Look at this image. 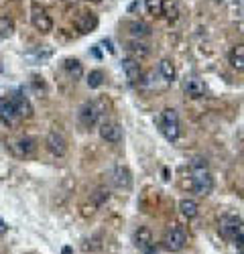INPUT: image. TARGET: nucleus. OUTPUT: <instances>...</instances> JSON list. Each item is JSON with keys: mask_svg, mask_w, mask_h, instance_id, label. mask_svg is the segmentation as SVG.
I'll return each instance as SVG.
<instances>
[{"mask_svg": "<svg viewBox=\"0 0 244 254\" xmlns=\"http://www.w3.org/2000/svg\"><path fill=\"white\" fill-rule=\"evenodd\" d=\"M63 69H65V73H67L73 81L84 75V67H81L79 59H73V57H67V59L63 61Z\"/></svg>", "mask_w": 244, "mask_h": 254, "instance_id": "19", "label": "nucleus"}, {"mask_svg": "<svg viewBox=\"0 0 244 254\" xmlns=\"http://www.w3.org/2000/svg\"><path fill=\"white\" fill-rule=\"evenodd\" d=\"M53 55V51L47 47V45H41V47H35L31 53H27V57L35 63V65H37V63H45L49 57Z\"/></svg>", "mask_w": 244, "mask_h": 254, "instance_id": "21", "label": "nucleus"}, {"mask_svg": "<svg viewBox=\"0 0 244 254\" xmlns=\"http://www.w3.org/2000/svg\"><path fill=\"white\" fill-rule=\"evenodd\" d=\"M8 98H10L12 104H14L18 118H31V116H33V106H31V102L27 100V96H23V92H14V94H10Z\"/></svg>", "mask_w": 244, "mask_h": 254, "instance_id": "12", "label": "nucleus"}, {"mask_svg": "<svg viewBox=\"0 0 244 254\" xmlns=\"http://www.w3.org/2000/svg\"><path fill=\"white\" fill-rule=\"evenodd\" d=\"M110 181L116 189H120V191H130L132 189V173L130 169L126 165H118L112 169L110 173Z\"/></svg>", "mask_w": 244, "mask_h": 254, "instance_id": "8", "label": "nucleus"}, {"mask_svg": "<svg viewBox=\"0 0 244 254\" xmlns=\"http://www.w3.org/2000/svg\"><path fill=\"white\" fill-rule=\"evenodd\" d=\"M191 181H193V189L197 195H210L214 189V177L208 163L203 159H193L191 161Z\"/></svg>", "mask_w": 244, "mask_h": 254, "instance_id": "1", "label": "nucleus"}, {"mask_svg": "<svg viewBox=\"0 0 244 254\" xmlns=\"http://www.w3.org/2000/svg\"><path fill=\"white\" fill-rule=\"evenodd\" d=\"M6 230H8V226L4 224V220H2V218H0V234H4Z\"/></svg>", "mask_w": 244, "mask_h": 254, "instance_id": "32", "label": "nucleus"}, {"mask_svg": "<svg viewBox=\"0 0 244 254\" xmlns=\"http://www.w3.org/2000/svg\"><path fill=\"white\" fill-rule=\"evenodd\" d=\"M98 16L94 14V12H81L77 18H75V29L81 33V35H88V33H92V31H96V27H98Z\"/></svg>", "mask_w": 244, "mask_h": 254, "instance_id": "13", "label": "nucleus"}, {"mask_svg": "<svg viewBox=\"0 0 244 254\" xmlns=\"http://www.w3.org/2000/svg\"><path fill=\"white\" fill-rule=\"evenodd\" d=\"M63 254H71V248H63Z\"/></svg>", "mask_w": 244, "mask_h": 254, "instance_id": "34", "label": "nucleus"}, {"mask_svg": "<svg viewBox=\"0 0 244 254\" xmlns=\"http://www.w3.org/2000/svg\"><path fill=\"white\" fill-rule=\"evenodd\" d=\"M8 151L16 159H29L37 153V140L33 136H20V138L8 142Z\"/></svg>", "mask_w": 244, "mask_h": 254, "instance_id": "5", "label": "nucleus"}, {"mask_svg": "<svg viewBox=\"0 0 244 254\" xmlns=\"http://www.w3.org/2000/svg\"><path fill=\"white\" fill-rule=\"evenodd\" d=\"M242 232V218L236 214H226L220 218V234L228 240H234Z\"/></svg>", "mask_w": 244, "mask_h": 254, "instance_id": "7", "label": "nucleus"}, {"mask_svg": "<svg viewBox=\"0 0 244 254\" xmlns=\"http://www.w3.org/2000/svg\"><path fill=\"white\" fill-rule=\"evenodd\" d=\"M159 128L163 132V136H165L169 142H177L179 136H181V124H179V116L173 108H167L163 110L161 118H159Z\"/></svg>", "mask_w": 244, "mask_h": 254, "instance_id": "3", "label": "nucleus"}, {"mask_svg": "<svg viewBox=\"0 0 244 254\" xmlns=\"http://www.w3.org/2000/svg\"><path fill=\"white\" fill-rule=\"evenodd\" d=\"M122 69H124L126 73V79L130 83H138L140 77H142V69H140V63L132 57H126V59H122Z\"/></svg>", "mask_w": 244, "mask_h": 254, "instance_id": "16", "label": "nucleus"}, {"mask_svg": "<svg viewBox=\"0 0 244 254\" xmlns=\"http://www.w3.org/2000/svg\"><path fill=\"white\" fill-rule=\"evenodd\" d=\"M31 23H33V27H35L39 33H43V35H47V33L53 31V20H51V16L47 14L45 6H41L39 2H33V4H31Z\"/></svg>", "mask_w": 244, "mask_h": 254, "instance_id": "6", "label": "nucleus"}, {"mask_svg": "<svg viewBox=\"0 0 244 254\" xmlns=\"http://www.w3.org/2000/svg\"><path fill=\"white\" fill-rule=\"evenodd\" d=\"M179 211L183 214V218L193 220V218H197V214H199V205H197L193 199H181V201H179Z\"/></svg>", "mask_w": 244, "mask_h": 254, "instance_id": "20", "label": "nucleus"}, {"mask_svg": "<svg viewBox=\"0 0 244 254\" xmlns=\"http://www.w3.org/2000/svg\"><path fill=\"white\" fill-rule=\"evenodd\" d=\"M104 100H94V102H86L84 106L79 108V124L84 126V128H92V126H96L102 116H104Z\"/></svg>", "mask_w": 244, "mask_h": 254, "instance_id": "2", "label": "nucleus"}, {"mask_svg": "<svg viewBox=\"0 0 244 254\" xmlns=\"http://www.w3.org/2000/svg\"><path fill=\"white\" fill-rule=\"evenodd\" d=\"M98 132H100L102 140H106L110 144H116V142L122 140V128H120V124H116V122H102Z\"/></svg>", "mask_w": 244, "mask_h": 254, "instance_id": "11", "label": "nucleus"}, {"mask_svg": "<svg viewBox=\"0 0 244 254\" xmlns=\"http://www.w3.org/2000/svg\"><path fill=\"white\" fill-rule=\"evenodd\" d=\"M163 14L167 18H177L179 16V0H163Z\"/></svg>", "mask_w": 244, "mask_h": 254, "instance_id": "26", "label": "nucleus"}, {"mask_svg": "<svg viewBox=\"0 0 244 254\" xmlns=\"http://www.w3.org/2000/svg\"><path fill=\"white\" fill-rule=\"evenodd\" d=\"M45 149L53 157H65L67 155V140L59 130H51L45 138Z\"/></svg>", "mask_w": 244, "mask_h": 254, "instance_id": "9", "label": "nucleus"}, {"mask_svg": "<svg viewBox=\"0 0 244 254\" xmlns=\"http://www.w3.org/2000/svg\"><path fill=\"white\" fill-rule=\"evenodd\" d=\"M138 8V2H132L130 6H128V12H132V10H136Z\"/></svg>", "mask_w": 244, "mask_h": 254, "instance_id": "33", "label": "nucleus"}, {"mask_svg": "<svg viewBox=\"0 0 244 254\" xmlns=\"http://www.w3.org/2000/svg\"><path fill=\"white\" fill-rule=\"evenodd\" d=\"M183 90H185V94L189 98H193V100H197V98H201L203 94H206V86H203V81L199 77H193V75L183 79Z\"/></svg>", "mask_w": 244, "mask_h": 254, "instance_id": "14", "label": "nucleus"}, {"mask_svg": "<svg viewBox=\"0 0 244 254\" xmlns=\"http://www.w3.org/2000/svg\"><path fill=\"white\" fill-rule=\"evenodd\" d=\"M90 199H92L94 207H102V205H106V203H108V199H110V189H108V187H98L96 191L90 195Z\"/></svg>", "mask_w": 244, "mask_h": 254, "instance_id": "23", "label": "nucleus"}, {"mask_svg": "<svg viewBox=\"0 0 244 254\" xmlns=\"http://www.w3.org/2000/svg\"><path fill=\"white\" fill-rule=\"evenodd\" d=\"M159 71H161V75H163V79H165V81H173V79L177 77L175 65H173L169 59H163V61L159 63Z\"/></svg>", "mask_w": 244, "mask_h": 254, "instance_id": "24", "label": "nucleus"}, {"mask_svg": "<svg viewBox=\"0 0 244 254\" xmlns=\"http://www.w3.org/2000/svg\"><path fill=\"white\" fill-rule=\"evenodd\" d=\"M31 86H33V90L37 94H45L47 92V86H45V81H43V77H41V75H33L31 77Z\"/></svg>", "mask_w": 244, "mask_h": 254, "instance_id": "29", "label": "nucleus"}, {"mask_svg": "<svg viewBox=\"0 0 244 254\" xmlns=\"http://www.w3.org/2000/svg\"><path fill=\"white\" fill-rule=\"evenodd\" d=\"M0 71H2V65H0Z\"/></svg>", "mask_w": 244, "mask_h": 254, "instance_id": "36", "label": "nucleus"}, {"mask_svg": "<svg viewBox=\"0 0 244 254\" xmlns=\"http://www.w3.org/2000/svg\"><path fill=\"white\" fill-rule=\"evenodd\" d=\"M90 2H100V0H90Z\"/></svg>", "mask_w": 244, "mask_h": 254, "instance_id": "35", "label": "nucleus"}, {"mask_svg": "<svg viewBox=\"0 0 244 254\" xmlns=\"http://www.w3.org/2000/svg\"><path fill=\"white\" fill-rule=\"evenodd\" d=\"M228 61H230V65L236 71H244V43H238V45H234L230 49Z\"/></svg>", "mask_w": 244, "mask_h": 254, "instance_id": "17", "label": "nucleus"}, {"mask_svg": "<svg viewBox=\"0 0 244 254\" xmlns=\"http://www.w3.org/2000/svg\"><path fill=\"white\" fill-rule=\"evenodd\" d=\"M234 244H236V248H244V234H242V232L234 238Z\"/></svg>", "mask_w": 244, "mask_h": 254, "instance_id": "30", "label": "nucleus"}, {"mask_svg": "<svg viewBox=\"0 0 244 254\" xmlns=\"http://www.w3.org/2000/svg\"><path fill=\"white\" fill-rule=\"evenodd\" d=\"M128 31L134 39H142V37L151 35V27L147 23H142V20H132V23H128Z\"/></svg>", "mask_w": 244, "mask_h": 254, "instance_id": "22", "label": "nucleus"}, {"mask_svg": "<svg viewBox=\"0 0 244 254\" xmlns=\"http://www.w3.org/2000/svg\"><path fill=\"white\" fill-rule=\"evenodd\" d=\"M14 35V20L8 16H0V39H8Z\"/></svg>", "mask_w": 244, "mask_h": 254, "instance_id": "25", "label": "nucleus"}, {"mask_svg": "<svg viewBox=\"0 0 244 254\" xmlns=\"http://www.w3.org/2000/svg\"><path fill=\"white\" fill-rule=\"evenodd\" d=\"M134 246L145 254L149 248H153L155 246V242H153V234H151V230L149 228H138L136 232H134Z\"/></svg>", "mask_w": 244, "mask_h": 254, "instance_id": "15", "label": "nucleus"}, {"mask_svg": "<svg viewBox=\"0 0 244 254\" xmlns=\"http://www.w3.org/2000/svg\"><path fill=\"white\" fill-rule=\"evenodd\" d=\"M104 73H102L100 69H94V71H90V75H88V86L92 88V90H96V88H100L102 83H104Z\"/></svg>", "mask_w": 244, "mask_h": 254, "instance_id": "27", "label": "nucleus"}, {"mask_svg": "<svg viewBox=\"0 0 244 254\" xmlns=\"http://www.w3.org/2000/svg\"><path fill=\"white\" fill-rule=\"evenodd\" d=\"M102 45L108 47V51H110V53H114V47H112V41H110V39H104V41H102Z\"/></svg>", "mask_w": 244, "mask_h": 254, "instance_id": "31", "label": "nucleus"}, {"mask_svg": "<svg viewBox=\"0 0 244 254\" xmlns=\"http://www.w3.org/2000/svg\"><path fill=\"white\" fill-rule=\"evenodd\" d=\"M187 244V234H185V230H183V226H171L167 228L165 232V236H163V248L169 250V252H179L183 250Z\"/></svg>", "mask_w": 244, "mask_h": 254, "instance_id": "4", "label": "nucleus"}, {"mask_svg": "<svg viewBox=\"0 0 244 254\" xmlns=\"http://www.w3.org/2000/svg\"><path fill=\"white\" fill-rule=\"evenodd\" d=\"M18 114H16V108L14 104L8 96H2L0 98V122H2L4 126H14L18 122Z\"/></svg>", "mask_w": 244, "mask_h": 254, "instance_id": "10", "label": "nucleus"}, {"mask_svg": "<svg viewBox=\"0 0 244 254\" xmlns=\"http://www.w3.org/2000/svg\"><path fill=\"white\" fill-rule=\"evenodd\" d=\"M145 8L149 14L161 16L163 14V0H145Z\"/></svg>", "mask_w": 244, "mask_h": 254, "instance_id": "28", "label": "nucleus"}, {"mask_svg": "<svg viewBox=\"0 0 244 254\" xmlns=\"http://www.w3.org/2000/svg\"><path fill=\"white\" fill-rule=\"evenodd\" d=\"M128 51H130V55H132V59H142V57H147L149 53H151V49H149V45L147 43H142L140 39H132L130 43H128V47H126Z\"/></svg>", "mask_w": 244, "mask_h": 254, "instance_id": "18", "label": "nucleus"}]
</instances>
